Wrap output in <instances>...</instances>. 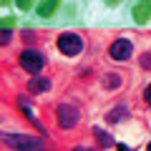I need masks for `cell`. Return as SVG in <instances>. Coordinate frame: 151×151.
<instances>
[{"mask_svg":"<svg viewBox=\"0 0 151 151\" xmlns=\"http://www.w3.org/2000/svg\"><path fill=\"white\" fill-rule=\"evenodd\" d=\"M10 35H13L10 28H0V45H8V43H10Z\"/></svg>","mask_w":151,"mask_h":151,"instance_id":"cell-12","label":"cell"},{"mask_svg":"<svg viewBox=\"0 0 151 151\" xmlns=\"http://www.w3.org/2000/svg\"><path fill=\"white\" fill-rule=\"evenodd\" d=\"M58 5H60V0H40V3L35 5V13L40 18H50V15H55Z\"/></svg>","mask_w":151,"mask_h":151,"instance_id":"cell-7","label":"cell"},{"mask_svg":"<svg viewBox=\"0 0 151 151\" xmlns=\"http://www.w3.org/2000/svg\"><path fill=\"white\" fill-rule=\"evenodd\" d=\"M149 149H151V144H149Z\"/></svg>","mask_w":151,"mask_h":151,"instance_id":"cell-20","label":"cell"},{"mask_svg":"<svg viewBox=\"0 0 151 151\" xmlns=\"http://www.w3.org/2000/svg\"><path fill=\"white\" fill-rule=\"evenodd\" d=\"M126 116H129V111H126V106H119V108H111V111H108L106 121H108V124H119V121H124Z\"/></svg>","mask_w":151,"mask_h":151,"instance_id":"cell-9","label":"cell"},{"mask_svg":"<svg viewBox=\"0 0 151 151\" xmlns=\"http://www.w3.org/2000/svg\"><path fill=\"white\" fill-rule=\"evenodd\" d=\"M131 53H134V43L126 40V38H119V40H113L111 48H108V55L113 60H129Z\"/></svg>","mask_w":151,"mask_h":151,"instance_id":"cell-5","label":"cell"},{"mask_svg":"<svg viewBox=\"0 0 151 151\" xmlns=\"http://www.w3.org/2000/svg\"><path fill=\"white\" fill-rule=\"evenodd\" d=\"M0 139L5 141V144L15 146V149H40V146H43V139H35V136H25V134H18V136L3 134Z\"/></svg>","mask_w":151,"mask_h":151,"instance_id":"cell-3","label":"cell"},{"mask_svg":"<svg viewBox=\"0 0 151 151\" xmlns=\"http://www.w3.org/2000/svg\"><path fill=\"white\" fill-rule=\"evenodd\" d=\"M103 86L106 88H119L121 86V78L116 73H106V78H103Z\"/></svg>","mask_w":151,"mask_h":151,"instance_id":"cell-11","label":"cell"},{"mask_svg":"<svg viewBox=\"0 0 151 151\" xmlns=\"http://www.w3.org/2000/svg\"><path fill=\"white\" fill-rule=\"evenodd\" d=\"M93 136H96V141H98L101 146H106V149H108V146H116V141H113L106 131H101V129H93Z\"/></svg>","mask_w":151,"mask_h":151,"instance_id":"cell-10","label":"cell"},{"mask_svg":"<svg viewBox=\"0 0 151 151\" xmlns=\"http://www.w3.org/2000/svg\"><path fill=\"white\" fill-rule=\"evenodd\" d=\"M144 98H146V103H149V106H151V83H149V86H146V91H144Z\"/></svg>","mask_w":151,"mask_h":151,"instance_id":"cell-15","label":"cell"},{"mask_svg":"<svg viewBox=\"0 0 151 151\" xmlns=\"http://www.w3.org/2000/svg\"><path fill=\"white\" fill-rule=\"evenodd\" d=\"M131 18H134V23H139V25L149 23L151 20V0H139V3L131 8Z\"/></svg>","mask_w":151,"mask_h":151,"instance_id":"cell-6","label":"cell"},{"mask_svg":"<svg viewBox=\"0 0 151 151\" xmlns=\"http://www.w3.org/2000/svg\"><path fill=\"white\" fill-rule=\"evenodd\" d=\"M58 50L63 55H68V58H73V55H78L83 50V40L81 35H76V33H63V35L58 38Z\"/></svg>","mask_w":151,"mask_h":151,"instance_id":"cell-2","label":"cell"},{"mask_svg":"<svg viewBox=\"0 0 151 151\" xmlns=\"http://www.w3.org/2000/svg\"><path fill=\"white\" fill-rule=\"evenodd\" d=\"M20 65H23V70H28V73H40L43 70V65H45V58H43V53L40 50H33V48H25L20 53Z\"/></svg>","mask_w":151,"mask_h":151,"instance_id":"cell-1","label":"cell"},{"mask_svg":"<svg viewBox=\"0 0 151 151\" xmlns=\"http://www.w3.org/2000/svg\"><path fill=\"white\" fill-rule=\"evenodd\" d=\"M108 5H119V3H124V0H106Z\"/></svg>","mask_w":151,"mask_h":151,"instance_id":"cell-18","label":"cell"},{"mask_svg":"<svg viewBox=\"0 0 151 151\" xmlns=\"http://www.w3.org/2000/svg\"><path fill=\"white\" fill-rule=\"evenodd\" d=\"M23 38H25V40H28V43H30V40H33V38H35V33H33V30H25V33H23Z\"/></svg>","mask_w":151,"mask_h":151,"instance_id":"cell-16","label":"cell"},{"mask_svg":"<svg viewBox=\"0 0 151 151\" xmlns=\"http://www.w3.org/2000/svg\"><path fill=\"white\" fill-rule=\"evenodd\" d=\"M13 0H0V8H5V5H10Z\"/></svg>","mask_w":151,"mask_h":151,"instance_id":"cell-19","label":"cell"},{"mask_svg":"<svg viewBox=\"0 0 151 151\" xmlns=\"http://www.w3.org/2000/svg\"><path fill=\"white\" fill-rule=\"evenodd\" d=\"M55 116H58V124H60V129H73V126L78 124V119H81L78 108H76V106H68V103L58 106Z\"/></svg>","mask_w":151,"mask_h":151,"instance_id":"cell-4","label":"cell"},{"mask_svg":"<svg viewBox=\"0 0 151 151\" xmlns=\"http://www.w3.org/2000/svg\"><path fill=\"white\" fill-rule=\"evenodd\" d=\"M144 65H146V68H151V53L144 55Z\"/></svg>","mask_w":151,"mask_h":151,"instance_id":"cell-17","label":"cell"},{"mask_svg":"<svg viewBox=\"0 0 151 151\" xmlns=\"http://www.w3.org/2000/svg\"><path fill=\"white\" fill-rule=\"evenodd\" d=\"M15 5L25 13V10H30V8H33V0H15Z\"/></svg>","mask_w":151,"mask_h":151,"instance_id":"cell-13","label":"cell"},{"mask_svg":"<svg viewBox=\"0 0 151 151\" xmlns=\"http://www.w3.org/2000/svg\"><path fill=\"white\" fill-rule=\"evenodd\" d=\"M28 91H30V93H45V91H50V81H48V78L35 76V78L28 83Z\"/></svg>","mask_w":151,"mask_h":151,"instance_id":"cell-8","label":"cell"},{"mask_svg":"<svg viewBox=\"0 0 151 151\" xmlns=\"http://www.w3.org/2000/svg\"><path fill=\"white\" fill-rule=\"evenodd\" d=\"M0 28H15V18H3V20H0Z\"/></svg>","mask_w":151,"mask_h":151,"instance_id":"cell-14","label":"cell"}]
</instances>
